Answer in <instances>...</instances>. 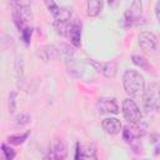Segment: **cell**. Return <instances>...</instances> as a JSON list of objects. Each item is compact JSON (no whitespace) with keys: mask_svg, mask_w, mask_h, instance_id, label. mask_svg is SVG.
I'll return each mask as SVG.
<instances>
[{"mask_svg":"<svg viewBox=\"0 0 160 160\" xmlns=\"http://www.w3.org/2000/svg\"><path fill=\"white\" fill-rule=\"evenodd\" d=\"M122 86L129 96H139L145 90V79L138 70L129 69L122 74Z\"/></svg>","mask_w":160,"mask_h":160,"instance_id":"1","label":"cell"},{"mask_svg":"<svg viewBox=\"0 0 160 160\" xmlns=\"http://www.w3.org/2000/svg\"><path fill=\"white\" fill-rule=\"evenodd\" d=\"M142 104L148 111H160V85L150 82L142 92Z\"/></svg>","mask_w":160,"mask_h":160,"instance_id":"2","label":"cell"},{"mask_svg":"<svg viewBox=\"0 0 160 160\" xmlns=\"http://www.w3.org/2000/svg\"><path fill=\"white\" fill-rule=\"evenodd\" d=\"M121 111H122V116L128 122H138L141 120L142 114L140 111V108L138 106V104L130 99L126 98L122 100L121 104Z\"/></svg>","mask_w":160,"mask_h":160,"instance_id":"3","label":"cell"},{"mask_svg":"<svg viewBox=\"0 0 160 160\" xmlns=\"http://www.w3.org/2000/svg\"><path fill=\"white\" fill-rule=\"evenodd\" d=\"M121 132H122L124 140L129 144H132L134 141L139 140L140 138H142L145 135L146 125L141 124V120L138 122H129V125H126Z\"/></svg>","mask_w":160,"mask_h":160,"instance_id":"4","label":"cell"},{"mask_svg":"<svg viewBox=\"0 0 160 160\" xmlns=\"http://www.w3.org/2000/svg\"><path fill=\"white\" fill-rule=\"evenodd\" d=\"M142 15V0H132L131 5L124 12V21L126 25H134L141 19Z\"/></svg>","mask_w":160,"mask_h":160,"instance_id":"5","label":"cell"},{"mask_svg":"<svg viewBox=\"0 0 160 160\" xmlns=\"http://www.w3.org/2000/svg\"><path fill=\"white\" fill-rule=\"evenodd\" d=\"M88 62L100 74H102L105 78H114L116 75V71H118V66H116V62L115 61H105V62H100V61H96L94 59H88Z\"/></svg>","mask_w":160,"mask_h":160,"instance_id":"6","label":"cell"},{"mask_svg":"<svg viewBox=\"0 0 160 160\" xmlns=\"http://www.w3.org/2000/svg\"><path fill=\"white\" fill-rule=\"evenodd\" d=\"M96 110L99 114H118L119 104L114 98H99L96 100Z\"/></svg>","mask_w":160,"mask_h":160,"instance_id":"7","label":"cell"},{"mask_svg":"<svg viewBox=\"0 0 160 160\" xmlns=\"http://www.w3.org/2000/svg\"><path fill=\"white\" fill-rule=\"evenodd\" d=\"M66 156H68V150H66L65 142L60 138H54L50 142V150H49L48 158L61 160V159H65Z\"/></svg>","mask_w":160,"mask_h":160,"instance_id":"8","label":"cell"},{"mask_svg":"<svg viewBox=\"0 0 160 160\" xmlns=\"http://www.w3.org/2000/svg\"><path fill=\"white\" fill-rule=\"evenodd\" d=\"M76 160L78 159H96V146L95 144L90 142V144H80L76 142L75 144V156Z\"/></svg>","mask_w":160,"mask_h":160,"instance_id":"9","label":"cell"},{"mask_svg":"<svg viewBox=\"0 0 160 160\" xmlns=\"http://www.w3.org/2000/svg\"><path fill=\"white\" fill-rule=\"evenodd\" d=\"M138 44L142 50L152 51V50H155V48L158 45V38L151 31H142L138 36Z\"/></svg>","mask_w":160,"mask_h":160,"instance_id":"10","label":"cell"},{"mask_svg":"<svg viewBox=\"0 0 160 160\" xmlns=\"http://www.w3.org/2000/svg\"><path fill=\"white\" fill-rule=\"evenodd\" d=\"M36 55L42 61H54L60 56V51L54 45H42L36 50Z\"/></svg>","mask_w":160,"mask_h":160,"instance_id":"11","label":"cell"},{"mask_svg":"<svg viewBox=\"0 0 160 160\" xmlns=\"http://www.w3.org/2000/svg\"><path fill=\"white\" fill-rule=\"evenodd\" d=\"M101 128L106 134H110V135H116L122 131V124H121L120 119L111 118V116L105 118L101 121Z\"/></svg>","mask_w":160,"mask_h":160,"instance_id":"12","label":"cell"},{"mask_svg":"<svg viewBox=\"0 0 160 160\" xmlns=\"http://www.w3.org/2000/svg\"><path fill=\"white\" fill-rule=\"evenodd\" d=\"M66 38L70 40L74 48H79L81 45V26L78 22H71L68 26Z\"/></svg>","mask_w":160,"mask_h":160,"instance_id":"13","label":"cell"},{"mask_svg":"<svg viewBox=\"0 0 160 160\" xmlns=\"http://www.w3.org/2000/svg\"><path fill=\"white\" fill-rule=\"evenodd\" d=\"M104 8V0H86V15L96 18Z\"/></svg>","mask_w":160,"mask_h":160,"instance_id":"14","label":"cell"},{"mask_svg":"<svg viewBox=\"0 0 160 160\" xmlns=\"http://www.w3.org/2000/svg\"><path fill=\"white\" fill-rule=\"evenodd\" d=\"M71 9L69 8H59V10L56 11V14L52 16L54 20H59V21H70L71 19Z\"/></svg>","mask_w":160,"mask_h":160,"instance_id":"15","label":"cell"},{"mask_svg":"<svg viewBox=\"0 0 160 160\" xmlns=\"http://www.w3.org/2000/svg\"><path fill=\"white\" fill-rule=\"evenodd\" d=\"M29 135H30V131H25L21 134H14V135H10L8 138V141L11 145H20V144L25 142V140L28 139Z\"/></svg>","mask_w":160,"mask_h":160,"instance_id":"16","label":"cell"},{"mask_svg":"<svg viewBox=\"0 0 160 160\" xmlns=\"http://www.w3.org/2000/svg\"><path fill=\"white\" fill-rule=\"evenodd\" d=\"M69 21H59V20H54L52 22V28L56 31V34L61 35V36H66V31H68V26H69Z\"/></svg>","mask_w":160,"mask_h":160,"instance_id":"17","label":"cell"},{"mask_svg":"<svg viewBox=\"0 0 160 160\" xmlns=\"http://www.w3.org/2000/svg\"><path fill=\"white\" fill-rule=\"evenodd\" d=\"M131 59H132V62H134L136 66H139V68H141V69H144V70H149V69H150V65H149L148 60H146L144 56H141V55H132Z\"/></svg>","mask_w":160,"mask_h":160,"instance_id":"18","label":"cell"},{"mask_svg":"<svg viewBox=\"0 0 160 160\" xmlns=\"http://www.w3.org/2000/svg\"><path fill=\"white\" fill-rule=\"evenodd\" d=\"M1 152H2V156L6 160H12L16 156L15 150L12 148H10L9 145H6V144H1Z\"/></svg>","mask_w":160,"mask_h":160,"instance_id":"19","label":"cell"},{"mask_svg":"<svg viewBox=\"0 0 160 160\" xmlns=\"http://www.w3.org/2000/svg\"><path fill=\"white\" fill-rule=\"evenodd\" d=\"M16 111V92L11 91L9 94V112L15 114Z\"/></svg>","mask_w":160,"mask_h":160,"instance_id":"20","label":"cell"},{"mask_svg":"<svg viewBox=\"0 0 160 160\" xmlns=\"http://www.w3.org/2000/svg\"><path fill=\"white\" fill-rule=\"evenodd\" d=\"M15 122H16V125H20V126L28 125L30 122V116L28 114H20L15 118Z\"/></svg>","mask_w":160,"mask_h":160,"instance_id":"21","label":"cell"},{"mask_svg":"<svg viewBox=\"0 0 160 160\" xmlns=\"http://www.w3.org/2000/svg\"><path fill=\"white\" fill-rule=\"evenodd\" d=\"M60 49H64V50H61L66 56H72L74 55V49L70 46V45H68V44H61L60 45Z\"/></svg>","mask_w":160,"mask_h":160,"instance_id":"22","label":"cell"},{"mask_svg":"<svg viewBox=\"0 0 160 160\" xmlns=\"http://www.w3.org/2000/svg\"><path fill=\"white\" fill-rule=\"evenodd\" d=\"M31 0H10V5H19V6H30Z\"/></svg>","mask_w":160,"mask_h":160,"instance_id":"23","label":"cell"},{"mask_svg":"<svg viewBox=\"0 0 160 160\" xmlns=\"http://www.w3.org/2000/svg\"><path fill=\"white\" fill-rule=\"evenodd\" d=\"M155 16L160 22V0H158V2L155 4Z\"/></svg>","mask_w":160,"mask_h":160,"instance_id":"24","label":"cell"},{"mask_svg":"<svg viewBox=\"0 0 160 160\" xmlns=\"http://www.w3.org/2000/svg\"><path fill=\"white\" fill-rule=\"evenodd\" d=\"M154 155H160V141L156 144V146L154 148Z\"/></svg>","mask_w":160,"mask_h":160,"instance_id":"25","label":"cell"},{"mask_svg":"<svg viewBox=\"0 0 160 160\" xmlns=\"http://www.w3.org/2000/svg\"><path fill=\"white\" fill-rule=\"evenodd\" d=\"M106 1H108V4H109L110 6H112V5H115V4H116V1H118V0H106Z\"/></svg>","mask_w":160,"mask_h":160,"instance_id":"26","label":"cell"}]
</instances>
